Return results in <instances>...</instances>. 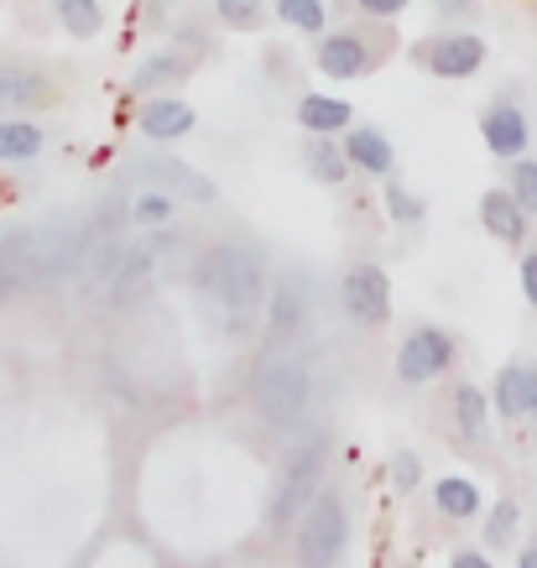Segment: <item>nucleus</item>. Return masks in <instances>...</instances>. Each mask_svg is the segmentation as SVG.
I'll list each match as a JSON object with an SVG mask.
<instances>
[{"mask_svg": "<svg viewBox=\"0 0 537 568\" xmlns=\"http://www.w3.org/2000/svg\"><path fill=\"white\" fill-rule=\"evenodd\" d=\"M193 287L220 308L230 328H245L261 313V297H266V272H261V256L251 245H209L199 266H193Z\"/></svg>", "mask_w": 537, "mask_h": 568, "instance_id": "f257e3e1", "label": "nucleus"}, {"mask_svg": "<svg viewBox=\"0 0 537 568\" xmlns=\"http://www.w3.org/2000/svg\"><path fill=\"white\" fill-rule=\"evenodd\" d=\"M308 355L293 339H272V349L256 365V413L272 428H293L308 407Z\"/></svg>", "mask_w": 537, "mask_h": 568, "instance_id": "f03ea898", "label": "nucleus"}, {"mask_svg": "<svg viewBox=\"0 0 537 568\" xmlns=\"http://www.w3.org/2000/svg\"><path fill=\"white\" fill-rule=\"evenodd\" d=\"M345 537H349V517L345 500L334 490H318L303 511V527H297V568H334L345 558Z\"/></svg>", "mask_w": 537, "mask_h": 568, "instance_id": "7ed1b4c3", "label": "nucleus"}, {"mask_svg": "<svg viewBox=\"0 0 537 568\" xmlns=\"http://www.w3.org/2000/svg\"><path fill=\"white\" fill-rule=\"evenodd\" d=\"M79 256H84V230H73V224L32 230V245H27V287H58L63 276L79 272Z\"/></svg>", "mask_w": 537, "mask_h": 568, "instance_id": "20e7f679", "label": "nucleus"}, {"mask_svg": "<svg viewBox=\"0 0 537 568\" xmlns=\"http://www.w3.org/2000/svg\"><path fill=\"white\" fill-rule=\"evenodd\" d=\"M318 475H324V438H308V444L287 459L282 490L272 496V517H266V527H272V532H282L287 521H297L303 511H308V500L318 496Z\"/></svg>", "mask_w": 537, "mask_h": 568, "instance_id": "39448f33", "label": "nucleus"}, {"mask_svg": "<svg viewBox=\"0 0 537 568\" xmlns=\"http://www.w3.org/2000/svg\"><path fill=\"white\" fill-rule=\"evenodd\" d=\"M454 365V339L444 328H413L397 349V376L407 386H423V381H438Z\"/></svg>", "mask_w": 537, "mask_h": 568, "instance_id": "423d86ee", "label": "nucleus"}, {"mask_svg": "<svg viewBox=\"0 0 537 568\" xmlns=\"http://www.w3.org/2000/svg\"><path fill=\"white\" fill-rule=\"evenodd\" d=\"M345 313L355 318V324L365 328H376L392 318V287H386V272L382 266H349L345 276Z\"/></svg>", "mask_w": 537, "mask_h": 568, "instance_id": "0eeeda50", "label": "nucleus"}, {"mask_svg": "<svg viewBox=\"0 0 537 568\" xmlns=\"http://www.w3.org/2000/svg\"><path fill=\"white\" fill-rule=\"evenodd\" d=\"M417 58H423V69L438 73V79H469V73H480V63H486V42L469 37V32L434 37Z\"/></svg>", "mask_w": 537, "mask_h": 568, "instance_id": "6e6552de", "label": "nucleus"}, {"mask_svg": "<svg viewBox=\"0 0 537 568\" xmlns=\"http://www.w3.org/2000/svg\"><path fill=\"white\" fill-rule=\"evenodd\" d=\"M156 245H125V261H121V272L110 276V303L115 308H131V303H141V297L152 293V282H156Z\"/></svg>", "mask_w": 537, "mask_h": 568, "instance_id": "1a4fd4ad", "label": "nucleus"}, {"mask_svg": "<svg viewBox=\"0 0 537 568\" xmlns=\"http://www.w3.org/2000/svg\"><path fill=\"white\" fill-rule=\"evenodd\" d=\"M480 136H486L490 156H511L517 162L533 146V125H527V115H521L517 104H490L486 115H480Z\"/></svg>", "mask_w": 537, "mask_h": 568, "instance_id": "9d476101", "label": "nucleus"}, {"mask_svg": "<svg viewBox=\"0 0 537 568\" xmlns=\"http://www.w3.org/2000/svg\"><path fill=\"white\" fill-rule=\"evenodd\" d=\"M136 178H146L152 189H173V193H183V199H199V204L214 199V183H209L204 173L183 168V162H173V156H141Z\"/></svg>", "mask_w": 537, "mask_h": 568, "instance_id": "9b49d317", "label": "nucleus"}, {"mask_svg": "<svg viewBox=\"0 0 537 568\" xmlns=\"http://www.w3.org/2000/svg\"><path fill=\"white\" fill-rule=\"evenodd\" d=\"M371 63H376V58H371L361 32H334L318 42V69H324V79H361Z\"/></svg>", "mask_w": 537, "mask_h": 568, "instance_id": "f8f14e48", "label": "nucleus"}, {"mask_svg": "<svg viewBox=\"0 0 537 568\" xmlns=\"http://www.w3.org/2000/svg\"><path fill=\"white\" fill-rule=\"evenodd\" d=\"M345 156H349V168H361L371 178H392V168H397V152H392V141L376 125H349Z\"/></svg>", "mask_w": 537, "mask_h": 568, "instance_id": "ddd939ff", "label": "nucleus"}, {"mask_svg": "<svg viewBox=\"0 0 537 568\" xmlns=\"http://www.w3.org/2000/svg\"><path fill=\"white\" fill-rule=\"evenodd\" d=\"M136 125L146 141H183L193 125H199V115H193L183 100H146Z\"/></svg>", "mask_w": 537, "mask_h": 568, "instance_id": "4468645a", "label": "nucleus"}, {"mask_svg": "<svg viewBox=\"0 0 537 568\" xmlns=\"http://www.w3.org/2000/svg\"><path fill=\"white\" fill-rule=\"evenodd\" d=\"M27 104H52L48 73L21 69V63H0V110H27Z\"/></svg>", "mask_w": 537, "mask_h": 568, "instance_id": "2eb2a0df", "label": "nucleus"}, {"mask_svg": "<svg viewBox=\"0 0 537 568\" xmlns=\"http://www.w3.org/2000/svg\"><path fill=\"white\" fill-rule=\"evenodd\" d=\"M533 407H537V365H506L496 376V413L517 423Z\"/></svg>", "mask_w": 537, "mask_h": 568, "instance_id": "dca6fc26", "label": "nucleus"}, {"mask_svg": "<svg viewBox=\"0 0 537 568\" xmlns=\"http://www.w3.org/2000/svg\"><path fill=\"white\" fill-rule=\"evenodd\" d=\"M480 220H486V230L501 245H521V235H527V209L506 189H490L486 199H480Z\"/></svg>", "mask_w": 537, "mask_h": 568, "instance_id": "f3484780", "label": "nucleus"}, {"mask_svg": "<svg viewBox=\"0 0 537 568\" xmlns=\"http://www.w3.org/2000/svg\"><path fill=\"white\" fill-rule=\"evenodd\" d=\"M121 261H125L121 230H110V235H89L84 256H79V276H84L89 287H100V282H110V276L121 272Z\"/></svg>", "mask_w": 537, "mask_h": 568, "instance_id": "a211bd4d", "label": "nucleus"}, {"mask_svg": "<svg viewBox=\"0 0 537 568\" xmlns=\"http://www.w3.org/2000/svg\"><path fill=\"white\" fill-rule=\"evenodd\" d=\"M297 125H303L308 136H334V131H349L355 115H349L345 100H330V94H303V100H297Z\"/></svg>", "mask_w": 537, "mask_h": 568, "instance_id": "6ab92c4d", "label": "nucleus"}, {"mask_svg": "<svg viewBox=\"0 0 537 568\" xmlns=\"http://www.w3.org/2000/svg\"><path fill=\"white\" fill-rule=\"evenodd\" d=\"M27 245H32V230H6L0 235V303L27 287Z\"/></svg>", "mask_w": 537, "mask_h": 568, "instance_id": "aec40b11", "label": "nucleus"}, {"mask_svg": "<svg viewBox=\"0 0 537 568\" xmlns=\"http://www.w3.org/2000/svg\"><path fill=\"white\" fill-rule=\"evenodd\" d=\"M303 168H308L318 183H330V189H340L349 178V156H345V146L340 141H330V136H313V141H303Z\"/></svg>", "mask_w": 537, "mask_h": 568, "instance_id": "412c9836", "label": "nucleus"}, {"mask_svg": "<svg viewBox=\"0 0 537 568\" xmlns=\"http://www.w3.org/2000/svg\"><path fill=\"white\" fill-rule=\"evenodd\" d=\"M272 339H293L303 318H308V297H303V282H282L277 297H272Z\"/></svg>", "mask_w": 537, "mask_h": 568, "instance_id": "4be33fe9", "label": "nucleus"}, {"mask_svg": "<svg viewBox=\"0 0 537 568\" xmlns=\"http://www.w3.org/2000/svg\"><path fill=\"white\" fill-rule=\"evenodd\" d=\"M434 506L449 521H469V517H480V490H475L465 475H444V480L434 485Z\"/></svg>", "mask_w": 537, "mask_h": 568, "instance_id": "5701e85b", "label": "nucleus"}, {"mask_svg": "<svg viewBox=\"0 0 537 568\" xmlns=\"http://www.w3.org/2000/svg\"><path fill=\"white\" fill-rule=\"evenodd\" d=\"M454 423H459V433H465V444H486L490 413H486L480 386H459V392H454Z\"/></svg>", "mask_w": 537, "mask_h": 568, "instance_id": "b1692460", "label": "nucleus"}, {"mask_svg": "<svg viewBox=\"0 0 537 568\" xmlns=\"http://www.w3.org/2000/svg\"><path fill=\"white\" fill-rule=\"evenodd\" d=\"M42 152V131L32 121H0V162H32Z\"/></svg>", "mask_w": 537, "mask_h": 568, "instance_id": "393cba45", "label": "nucleus"}, {"mask_svg": "<svg viewBox=\"0 0 537 568\" xmlns=\"http://www.w3.org/2000/svg\"><path fill=\"white\" fill-rule=\"evenodd\" d=\"M58 17H63V27H69L73 37H94L104 27L100 0H58Z\"/></svg>", "mask_w": 537, "mask_h": 568, "instance_id": "a878e982", "label": "nucleus"}, {"mask_svg": "<svg viewBox=\"0 0 537 568\" xmlns=\"http://www.w3.org/2000/svg\"><path fill=\"white\" fill-rule=\"evenodd\" d=\"M521 527V511H517V500H496V511H490L486 521V548H511V537H517Z\"/></svg>", "mask_w": 537, "mask_h": 568, "instance_id": "bb28decb", "label": "nucleus"}, {"mask_svg": "<svg viewBox=\"0 0 537 568\" xmlns=\"http://www.w3.org/2000/svg\"><path fill=\"white\" fill-rule=\"evenodd\" d=\"M131 220L146 224V230L173 220V199H168V189H146L141 199H131Z\"/></svg>", "mask_w": 537, "mask_h": 568, "instance_id": "cd10ccee", "label": "nucleus"}, {"mask_svg": "<svg viewBox=\"0 0 537 568\" xmlns=\"http://www.w3.org/2000/svg\"><path fill=\"white\" fill-rule=\"evenodd\" d=\"M282 21H293L297 32H324V0H272Z\"/></svg>", "mask_w": 537, "mask_h": 568, "instance_id": "c85d7f7f", "label": "nucleus"}, {"mask_svg": "<svg viewBox=\"0 0 537 568\" xmlns=\"http://www.w3.org/2000/svg\"><path fill=\"white\" fill-rule=\"evenodd\" d=\"M189 73V63H178V52H162V58H146L136 69V89H156V84H173V79H183Z\"/></svg>", "mask_w": 537, "mask_h": 568, "instance_id": "c756f323", "label": "nucleus"}, {"mask_svg": "<svg viewBox=\"0 0 537 568\" xmlns=\"http://www.w3.org/2000/svg\"><path fill=\"white\" fill-rule=\"evenodd\" d=\"M506 193H511L527 214H537V162L517 156V162H511V189H506Z\"/></svg>", "mask_w": 537, "mask_h": 568, "instance_id": "7c9ffc66", "label": "nucleus"}, {"mask_svg": "<svg viewBox=\"0 0 537 568\" xmlns=\"http://www.w3.org/2000/svg\"><path fill=\"white\" fill-rule=\"evenodd\" d=\"M214 17L225 21V27H256L261 0H214Z\"/></svg>", "mask_w": 537, "mask_h": 568, "instance_id": "2f4dec72", "label": "nucleus"}, {"mask_svg": "<svg viewBox=\"0 0 537 568\" xmlns=\"http://www.w3.org/2000/svg\"><path fill=\"white\" fill-rule=\"evenodd\" d=\"M386 204H392V220H397V224H407V220H417V214H423V204H417V199H407V193H402V183H386Z\"/></svg>", "mask_w": 537, "mask_h": 568, "instance_id": "473e14b6", "label": "nucleus"}, {"mask_svg": "<svg viewBox=\"0 0 537 568\" xmlns=\"http://www.w3.org/2000/svg\"><path fill=\"white\" fill-rule=\"evenodd\" d=\"M392 480H397L402 490H413V485L423 480V469H417L413 454H397V459H392Z\"/></svg>", "mask_w": 537, "mask_h": 568, "instance_id": "72a5a7b5", "label": "nucleus"}, {"mask_svg": "<svg viewBox=\"0 0 537 568\" xmlns=\"http://www.w3.org/2000/svg\"><path fill=\"white\" fill-rule=\"evenodd\" d=\"M365 17H376V21H392V17H402L407 11V0H355Z\"/></svg>", "mask_w": 537, "mask_h": 568, "instance_id": "f704fd0d", "label": "nucleus"}, {"mask_svg": "<svg viewBox=\"0 0 537 568\" xmlns=\"http://www.w3.org/2000/svg\"><path fill=\"white\" fill-rule=\"evenodd\" d=\"M521 293H527V303L537 308V251L521 261Z\"/></svg>", "mask_w": 537, "mask_h": 568, "instance_id": "c9c22d12", "label": "nucleus"}, {"mask_svg": "<svg viewBox=\"0 0 537 568\" xmlns=\"http://www.w3.org/2000/svg\"><path fill=\"white\" fill-rule=\"evenodd\" d=\"M449 568H496L490 558H480V552H454Z\"/></svg>", "mask_w": 537, "mask_h": 568, "instance_id": "e433bc0d", "label": "nucleus"}, {"mask_svg": "<svg viewBox=\"0 0 537 568\" xmlns=\"http://www.w3.org/2000/svg\"><path fill=\"white\" fill-rule=\"evenodd\" d=\"M434 6H438V11H454V17H465V11H469V0H434Z\"/></svg>", "mask_w": 537, "mask_h": 568, "instance_id": "4c0bfd02", "label": "nucleus"}, {"mask_svg": "<svg viewBox=\"0 0 537 568\" xmlns=\"http://www.w3.org/2000/svg\"><path fill=\"white\" fill-rule=\"evenodd\" d=\"M517 568H537V542H533L527 552H521V564H517Z\"/></svg>", "mask_w": 537, "mask_h": 568, "instance_id": "58836bf2", "label": "nucleus"}, {"mask_svg": "<svg viewBox=\"0 0 537 568\" xmlns=\"http://www.w3.org/2000/svg\"><path fill=\"white\" fill-rule=\"evenodd\" d=\"M533 413H537V407H533Z\"/></svg>", "mask_w": 537, "mask_h": 568, "instance_id": "ea45409f", "label": "nucleus"}]
</instances>
